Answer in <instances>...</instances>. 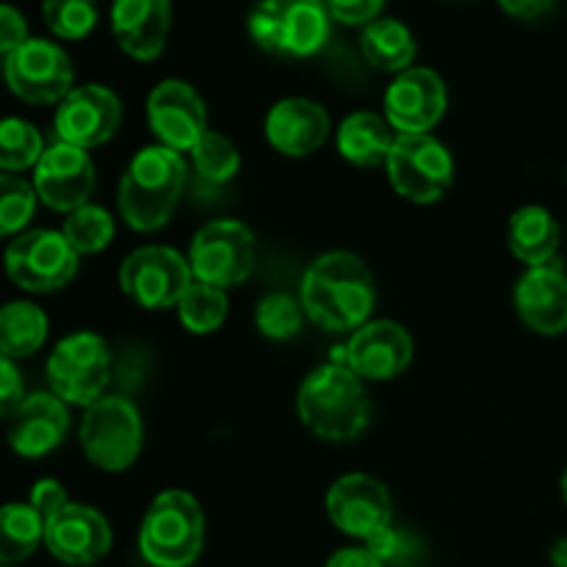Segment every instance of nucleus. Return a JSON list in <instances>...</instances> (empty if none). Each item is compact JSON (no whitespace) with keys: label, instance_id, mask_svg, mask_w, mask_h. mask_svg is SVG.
I'll return each mask as SVG.
<instances>
[{"label":"nucleus","instance_id":"nucleus-19","mask_svg":"<svg viewBox=\"0 0 567 567\" xmlns=\"http://www.w3.org/2000/svg\"><path fill=\"white\" fill-rule=\"evenodd\" d=\"M343 363L371 382L396 380L413 360V338L396 321H369L354 330L352 341L343 349Z\"/></svg>","mask_w":567,"mask_h":567},{"label":"nucleus","instance_id":"nucleus-25","mask_svg":"<svg viewBox=\"0 0 567 567\" xmlns=\"http://www.w3.org/2000/svg\"><path fill=\"white\" fill-rule=\"evenodd\" d=\"M396 136L385 116L358 111L338 127V153L352 166H380L391 155Z\"/></svg>","mask_w":567,"mask_h":567},{"label":"nucleus","instance_id":"nucleus-27","mask_svg":"<svg viewBox=\"0 0 567 567\" xmlns=\"http://www.w3.org/2000/svg\"><path fill=\"white\" fill-rule=\"evenodd\" d=\"M360 50L374 70L404 72L415 59V39L399 20H374L360 37Z\"/></svg>","mask_w":567,"mask_h":567},{"label":"nucleus","instance_id":"nucleus-43","mask_svg":"<svg viewBox=\"0 0 567 567\" xmlns=\"http://www.w3.org/2000/svg\"><path fill=\"white\" fill-rule=\"evenodd\" d=\"M551 567H567V537L551 548Z\"/></svg>","mask_w":567,"mask_h":567},{"label":"nucleus","instance_id":"nucleus-15","mask_svg":"<svg viewBox=\"0 0 567 567\" xmlns=\"http://www.w3.org/2000/svg\"><path fill=\"white\" fill-rule=\"evenodd\" d=\"M150 131L164 147L175 153H192L208 133V111L197 89L186 81H161L147 97Z\"/></svg>","mask_w":567,"mask_h":567},{"label":"nucleus","instance_id":"nucleus-38","mask_svg":"<svg viewBox=\"0 0 567 567\" xmlns=\"http://www.w3.org/2000/svg\"><path fill=\"white\" fill-rule=\"evenodd\" d=\"M385 0H327L330 17L343 25H369L377 20Z\"/></svg>","mask_w":567,"mask_h":567},{"label":"nucleus","instance_id":"nucleus-22","mask_svg":"<svg viewBox=\"0 0 567 567\" xmlns=\"http://www.w3.org/2000/svg\"><path fill=\"white\" fill-rule=\"evenodd\" d=\"M330 136V114L308 97H286L266 116V138L277 153L305 158Z\"/></svg>","mask_w":567,"mask_h":567},{"label":"nucleus","instance_id":"nucleus-9","mask_svg":"<svg viewBox=\"0 0 567 567\" xmlns=\"http://www.w3.org/2000/svg\"><path fill=\"white\" fill-rule=\"evenodd\" d=\"M385 169L399 197L415 205L437 203L454 181L452 153L430 133H421V136L399 133L385 161Z\"/></svg>","mask_w":567,"mask_h":567},{"label":"nucleus","instance_id":"nucleus-12","mask_svg":"<svg viewBox=\"0 0 567 567\" xmlns=\"http://www.w3.org/2000/svg\"><path fill=\"white\" fill-rule=\"evenodd\" d=\"M3 78L11 94L22 103H61L72 92V61L64 50L48 39H28L22 48L3 59Z\"/></svg>","mask_w":567,"mask_h":567},{"label":"nucleus","instance_id":"nucleus-45","mask_svg":"<svg viewBox=\"0 0 567 567\" xmlns=\"http://www.w3.org/2000/svg\"><path fill=\"white\" fill-rule=\"evenodd\" d=\"M0 567H14V565H0Z\"/></svg>","mask_w":567,"mask_h":567},{"label":"nucleus","instance_id":"nucleus-32","mask_svg":"<svg viewBox=\"0 0 567 567\" xmlns=\"http://www.w3.org/2000/svg\"><path fill=\"white\" fill-rule=\"evenodd\" d=\"M305 324V308L297 297L291 293H269L258 302L255 310V327L260 336L271 338V341H288L302 332Z\"/></svg>","mask_w":567,"mask_h":567},{"label":"nucleus","instance_id":"nucleus-18","mask_svg":"<svg viewBox=\"0 0 567 567\" xmlns=\"http://www.w3.org/2000/svg\"><path fill=\"white\" fill-rule=\"evenodd\" d=\"M111 526L103 513L86 504H66L53 518L44 520V548L59 563L89 567L111 551Z\"/></svg>","mask_w":567,"mask_h":567},{"label":"nucleus","instance_id":"nucleus-8","mask_svg":"<svg viewBox=\"0 0 567 567\" xmlns=\"http://www.w3.org/2000/svg\"><path fill=\"white\" fill-rule=\"evenodd\" d=\"M78 260L81 255L61 230H28L6 247L3 269L22 291L50 293L70 286L78 275Z\"/></svg>","mask_w":567,"mask_h":567},{"label":"nucleus","instance_id":"nucleus-14","mask_svg":"<svg viewBox=\"0 0 567 567\" xmlns=\"http://www.w3.org/2000/svg\"><path fill=\"white\" fill-rule=\"evenodd\" d=\"M327 515L343 535L371 540L393 526V502L388 487L369 474H347L327 493Z\"/></svg>","mask_w":567,"mask_h":567},{"label":"nucleus","instance_id":"nucleus-41","mask_svg":"<svg viewBox=\"0 0 567 567\" xmlns=\"http://www.w3.org/2000/svg\"><path fill=\"white\" fill-rule=\"evenodd\" d=\"M327 567H385L369 548H341L338 554H332Z\"/></svg>","mask_w":567,"mask_h":567},{"label":"nucleus","instance_id":"nucleus-10","mask_svg":"<svg viewBox=\"0 0 567 567\" xmlns=\"http://www.w3.org/2000/svg\"><path fill=\"white\" fill-rule=\"evenodd\" d=\"M194 280L216 288H230L247 280L255 266V236L244 221H208L188 247Z\"/></svg>","mask_w":567,"mask_h":567},{"label":"nucleus","instance_id":"nucleus-5","mask_svg":"<svg viewBox=\"0 0 567 567\" xmlns=\"http://www.w3.org/2000/svg\"><path fill=\"white\" fill-rule=\"evenodd\" d=\"M249 33L264 50L308 59L330 37L327 0H260L249 14Z\"/></svg>","mask_w":567,"mask_h":567},{"label":"nucleus","instance_id":"nucleus-13","mask_svg":"<svg viewBox=\"0 0 567 567\" xmlns=\"http://www.w3.org/2000/svg\"><path fill=\"white\" fill-rule=\"evenodd\" d=\"M94 164L86 150L75 144L55 142L44 147L42 158L33 166V192L59 214H72L89 203L94 192Z\"/></svg>","mask_w":567,"mask_h":567},{"label":"nucleus","instance_id":"nucleus-21","mask_svg":"<svg viewBox=\"0 0 567 567\" xmlns=\"http://www.w3.org/2000/svg\"><path fill=\"white\" fill-rule=\"evenodd\" d=\"M515 310L537 336L567 332V275L559 266L526 269L515 286Z\"/></svg>","mask_w":567,"mask_h":567},{"label":"nucleus","instance_id":"nucleus-30","mask_svg":"<svg viewBox=\"0 0 567 567\" xmlns=\"http://www.w3.org/2000/svg\"><path fill=\"white\" fill-rule=\"evenodd\" d=\"M44 153L42 133L25 120H0V172L14 175L39 164Z\"/></svg>","mask_w":567,"mask_h":567},{"label":"nucleus","instance_id":"nucleus-20","mask_svg":"<svg viewBox=\"0 0 567 567\" xmlns=\"http://www.w3.org/2000/svg\"><path fill=\"white\" fill-rule=\"evenodd\" d=\"M70 432V408L53 391L31 393L20 402V408L9 415L11 452L25 460H39L55 452Z\"/></svg>","mask_w":567,"mask_h":567},{"label":"nucleus","instance_id":"nucleus-36","mask_svg":"<svg viewBox=\"0 0 567 567\" xmlns=\"http://www.w3.org/2000/svg\"><path fill=\"white\" fill-rule=\"evenodd\" d=\"M365 548L385 567H415L424 557V546L419 537L404 529H393V526L365 540Z\"/></svg>","mask_w":567,"mask_h":567},{"label":"nucleus","instance_id":"nucleus-40","mask_svg":"<svg viewBox=\"0 0 567 567\" xmlns=\"http://www.w3.org/2000/svg\"><path fill=\"white\" fill-rule=\"evenodd\" d=\"M28 504H31V507L37 509L44 520H48V518H53L61 507H66V504H70V498H66V491L61 487V482L39 480L37 485H33Z\"/></svg>","mask_w":567,"mask_h":567},{"label":"nucleus","instance_id":"nucleus-24","mask_svg":"<svg viewBox=\"0 0 567 567\" xmlns=\"http://www.w3.org/2000/svg\"><path fill=\"white\" fill-rule=\"evenodd\" d=\"M559 241H563V227L543 205H524L509 216L507 247L529 269L551 264L559 252Z\"/></svg>","mask_w":567,"mask_h":567},{"label":"nucleus","instance_id":"nucleus-44","mask_svg":"<svg viewBox=\"0 0 567 567\" xmlns=\"http://www.w3.org/2000/svg\"><path fill=\"white\" fill-rule=\"evenodd\" d=\"M559 491H563V502L567 504V468H565V474H563V482H559Z\"/></svg>","mask_w":567,"mask_h":567},{"label":"nucleus","instance_id":"nucleus-28","mask_svg":"<svg viewBox=\"0 0 567 567\" xmlns=\"http://www.w3.org/2000/svg\"><path fill=\"white\" fill-rule=\"evenodd\" d=\"M44 543V518L31 504L11 502L0 507V565H17Z\"/></svg>","mask_w":567,"mask_h":567},{"label":"nucleus","instance_id":"nucleus-3","mask_svg":"<svg viewBox=\"0 0 567 567\" xmlns=\"http://www.w3.org/2000/svg\"><path fill=\"white\" fill-rule=\"evenodd\" d=\"M186 161L181 153L153 144L133 155L120 181V214L138 233L161 230L175 214L186 188Z\"/></svg>","mask_w":567,"mask_h":567},{"label":"nucleus","instance_id":"nucleus-42","mask_svg":"<svg viewBox=\"0 0 567 567\" xmlns=\"http://www.w3.org/2000/svg\"><path fill=\"white\" fill-rule=\"evenodd\" d=\"M498 3L507 14L520 17V20H535V17L546 14L551 9L554 0H498Z\"/></svg>","mask_w":567,"mask_h":567},{"label":"nucleus","instance_id":"nucleus-33","mask_svg":"<svg viewBox=\"0 0 567 567\" xmlns=\"http://www.w3.org/2000/svg\"><path fill=\"white\" fill-rule=\"evenodd\" d=\"M192 164L197 175L208 183H227L230 177L238 175L241 166V155H238L236 144L221 133L208 131L192 150Z\"/></svg>","mask_w":567,"mask_h":567},{"label":"nucleus","instance_id":"nucleus-23","mask_svg":"<svg viewBox=\"0 0 567 567\" xmlns=\"http://www.w3.org/2000/svg\"><path fill=\"white\" fill-rule=\"evenodd\" d=\"M169 28V0H114L111 6V31L120 48L136 61L158 59Z\"/></svg>","mask_w":567,"mask_h":567},{"label":"nucleus","instance_id":"nucleus-17","mask_svg":"<svg viewBox=\"0 0 567 567\" xmlns=\"http://www.w3.org/2000/svg\"><path fill=\"white\" fill-rule=\"evenodd\" d=\"M122 122V103L111 89L86 83L66 94L55 109V136L59 142L81 150L100 147L116 133Z\"/></svg>","mask_w":567,"mask_h":567},{"label":"nucleus","instance_id":"nucleus-34","mask_svg":"<svg viewBox=\"0 0 567 567\" xmlns=\"http://www.w3.org/2000/svg\"><path fill=\"white\" fill-rule=\"evenodd\" d=\"M97 0H42V17L59 39L89 37L97 25Z\"/></svg>","mask_w":567,"mask_h":567},{"label":"nucleus","instance_id":"nucleus-11","mask_svg":"<svg viewBox=\"0 0 567 567\" xmlns=\"http://www.w3.org/2000/svg\"><path fill=\"white\" fill-rule=\"evenodd\" d=\"M194 282L188 258L169 247H138L120 269V286L144 310L175 308Z\"/></svg>","mask_w":567,"mask_h":567},{"label":"nucleus","instance_id":"nucleus-4","mask_svg":"<svg viewBox=\"0 0 567 567\" xmlns=\"http://www.w3.org/2000/svg\"><path fill=\"white\" fill-rule=\"evenodd\" d=\"M205 515L186 491L153 498L138 529V551L153 567H192L203 554Z\"/></svg>","mask_w":567,"mask_h":567},{"label":"nucleus","instance_id":"nucleus-26","mask_svg":"<svg viewBox=\"0 0 567 567\" xmlns=\"http://www.w3.org/2000/svg\"><path fill=\"white\" fill-rule=\"evenodd\" d=\"M48 316L33 302H9L0 308V354L11 360L31 358L48 341Z\"/></svg>","mask_w":567,"mask_h":567},{"label":"nucleus","instance_id":"nucleus-35","mask_svg":"<svg viewBox=\"0 0 567 567\" xmlns=\"http://www.w3.org/2000/svg\"><path fill=\"white\" fill-rule=\"evenodd\" d=\"M37 203L33 183L0 172V238L17 236L22 227H28L37 214Z\"/></svg>","mask_w":567,"mask_h":567},{"label":"nucleus","instance_id":"nucleus-31","mask_svg":"<svg viewBox=\"0 0 567 567\" xmlns=\"http://www.w3.org/2000/svg\"><path fill=\"white\" fill-rule=\"evenodd\" d=\"M61 233H64L66 241L72 244L78 255H97L114 238V216L100 208V205L86 203L72 210V214H66Z\"/></svg>","mask_w":567,"mask_h":567},{"label":"nucleus","instance_id":"nucleus-2","mask_svg":"<svg viewBox=\"0 0 567 567\" xmlns=\"http://www.w3.org/2000/svg\"><path fill=\"white\" fill-rule=\"evenodd\" d=\"M297 413L316 437L343 443L369 430L371 402L363 380L347 363H327L299 385Z\"/></svg>","mask_w":567,"mask_h":567},{"label":"nucleus","instance_id":"nucleus-7","mask_svg":"<svg viewBox=\"0 0 567 567\" xmlns=\"http://www.w3.org/2000/svg\"><path fill=\"white\" fill-rule=\"evenodd\" d=\"M111 377L109 343L97 332H72L61 338L48 358L50 391L66 404L92 408L103 399Z\"/></svg>","mask_w":567,"mask_h":567},{"label":"nucleus","instance_id":"nucleus-16","mask_svg":"<svg viewBox=\"0 0 567 567\" xmlns=\"http://www.w3.org/2000/svg\"><path fill=\"white\" fill-rule=\"evenodd\" d=\"M446 83L430 66H410L399 72L385 92V120L404 136L430 133L446 114Z\"/></svg>","mask_w":567,"mask_h":567},{"label":"nucleus","instance_id":"nucleus-29","mask_svg":"<svg viewBox=\"0 0 567 567\" xmlns=\"http://www.w3.org/2000/svg\"><path fill=\"white\" fill-rule=\"evenodd\" d=\"M183 327L194 336H210L219 330L227 319V293L221 288L208 286V282L194 280L183 299L177 302Z\"/></svg>","mask_w":567,"mask_h":567},{"label":"nucleus","instance_id":"nucleus-39","mask_svg":"<svg viewBox=\"0 0 567 567\" xmlns=\"http://www.w3.org/2000/svg\"><path fill=\"white\" fill-rule=\"evenodd\" d=\"M28 22L14 6L0 3V55H11L17 48L28 42Z\"/></svg>","mask_w":567,"mask_h":567},{"label":"nucleus","instance_id":"nucleus-37","mask_svg":"<svg viewBox=\"0 0 567 567\" xmlns=\"http://www.w3.org/2000/svg\"><path fill=\"white\" fill-rule=\"evenodd\" d=\"M25 399V380L17 363L6 354H0V419L14 413L20 402Z\"/></svg>","mask_w":567,"mask_h":567},{"label":"nucleus","instance_id":"nucleus-6","mask_svg":"<svg viewBox=\"0 0 567 567\" xmlns=\"http://www.w3.org/2000/svg\"><path fill=\"white\" fill-rule=\"evenodd\" d=\"M144 446V426L136 404L125 396H103L81 419V449L89 463L109 474L127 471Z\"/></svg>","mask_w":567,"mask_h":567},{"label":"nucleus","instance_id":"nucleus-1","mask_svg":"<svg viewBox=\"0 0 567 567\" xmlns=\"http://www.w3.org/2000/svg\"><path fill=\"white\" fill-rule=\"evenodd\" d=\"M305 316L330 332L360 330L377 305V282L363 258L327 252L308 266L299 288Z\"/></svg>","mask_w":567,"mask_h":567}]
</instances>
